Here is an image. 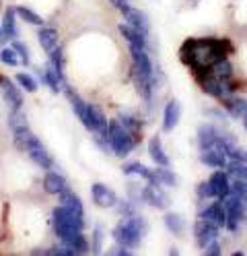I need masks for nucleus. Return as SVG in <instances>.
<instances>
[{
	"instance_id": "f257e3e1",
	"label": "nucleus",
	"mask_w": 247,
	"mask_h": 256,
	"mask_svg": "<svg viewBox=\"0 0 247 256\" xmlns=\"http://www.w3.org/2000/svg\"><path fill=\"white\" fill-rule=\"evenodd\" d=\"M233 52V46L227 40H186L179 50V56L196 72L210 68V64Z\"/></svg>"
},
{
	"instance_id": "f03ea898",
	"label": "nucleus",
	"mask_w": 247,
	"mask_h": 256,
	"mask_svg": "<svg viewBox=\"0 0 247 256\" xmlns=\"http://www.w3.org/2000/svg\"><path fill=\"white\" fill-rule=\"evenodd\" d=\"M12 138H14L16 149L25 151L33 159V164H35V166H39L41 170H52V166H54L52 155L47 153V149L43 147V142L31 132L29 126L27 128H21V130H16V132H12Z\"/></svg>"
},
{
	"instance_id": "7ed1b4c3",
	"label": "nucleus",
	"mask_w": 247,
	"mask_h": 256,
	"mask_svg": "<svg viewBox=\"0 0 247 256\" xmlns=\"http://www.w3.org/2000/svg\"><path fill=\"white\" fill-rule=\"evenodd\" d=\"M146 232H148L146 221L142 217H138V215H132V217H126L120 226L113 230V238H115V244H124L128 248H136V246H140Z\"/></svg>"
},
{
	"instance_id": "20e7f679",
	"label": "nucleus",
	"mask_w": 247,
	"mask_h": 256,
	"mask_svg": "<svg viewBox=\"0 0 247 256\" xmlns=\"http://www.w3.org/2000/svg\"><path fill=\"white\" fill-rule=\"evenodd\" d=\"M52 226H54V232H56L58 238L70 236L74 232L85 230V215L68 211V209H64V206L60 204L52 211Z\"/></svg>"
},
{
	"instance_id": "39448f33",
	"label": "nucleus",
	"mask_w": 247,
	"mask_h": 256,
	"mask_svg": "<svg viewBox=\"0 0 247 256\" xmlns=\"http://www.w3.org/2000/svg\"><path fill=\"white\" fill-rule=\"evenodd\" d=\"M107 140H109V149L122 159L128 157L132 149L136 147V140L132 138V134L126 130L120 120L107 122Z\"/></svg>"
},
{
	"instance_id": "423d86ee",
	"label": "nucleus",
	"mask_w": 247,
	"mask_h": 256,
	"mask_svg": "<svg viewBox=\"0 0 247 256\" xmlns=\"http://www.w3.org/2000/svg\"><path fill=\"white\" fill-rule=\"evenodd\" d=\"M225 213H227V223H225V228L229 232H237L239 228V223L245 219V202L243 198L235 196V194H229L225 200Z\"/></svg>"
},
{
	"instance_id": "0eeeda50",
	"label": "nucleus",
	"mask_w": 247,
	"mask_h": 256,
	"mask_svg": "<svg viewBox=\"0 0 247 256\" xmlns=\"http://www.w3.org/2000/svg\"><path fill=\"white\" fill-rule=\"evenodd\" d=\"M140 198H142L146 204L155 206V209H167V206L171 204L169 194H167V192L163 190V186L157 184V182H148V184L140 190Z\"/></svg>"
},
{
	"instance_id": "6e6552de",
	"label": "nucleus",
	"mask_w": 247,
	"mask_h": 256,
	"mask_svg": "<svg viewBox=\"0 0 247 256\" xmlns=\"http://www.w3.org/2000/svg\"><path fill=\"white\" fill-rule=\"evenodd\" d=\"M219 226L217 223H212L210 219H204V217H200L196 223H194V238H196V242H198V246H206V244H210L212 240H219Z\"/></svg>"
},
{
	"instance_id": "1a4fd4ad",
	"label": "nucleus",
	"mask_w": 247,
	"mask_h": 256,
	"mask_svg": "<svg viewBox=\"0 0 247 256\" xmlns=\"http://www.w3.org/2000/svg\"><path fill=\"white\" fill-rule=\"evenodd\" d=\"M120 10H122L124 19H126V23H128L130 27H134L136 31H140L142 36H146V38H148V31H151V21H148V17H146V14H144L142 10L134 8L130 2H128V4H124Z\"/></svg>"
},
{
	"instance_id": "9d476101",
	"label": "nucleus",
	"mask_w": 247,
	"mask_h": 256,
	"mask_svg": "<svg viewBox=\"0 0 247 256\" xmlns=\"http://www.w3.org/2000/svg\"><path fill=\"white\" fill-rule=\"evenodd\" d=\"M208 186H210V192L214 198L219 200H225L229 194H231V182H229V174L225 170H219L210 176L208 180Z\"/></svg>"
},
{
	"instance_id": "9b49d317",
	"label": "nucleus",
	"mask_w": 247,
	"mask_h": 256,
	"mask_svg": "<svg viewBox=\"0 0 247 256\" xmlns=\"http://www.w3.org/2000/svg\"><path fill=\"white\" fill-rule=\"evenodd\" d=\"M130 54H132V60H134V68L146 76V78H151V81H155V72H153V62L151 58H148L146 50L144 48H138V46H130Z\"/></svg>"
},
{
	"instance_id": "f8f14e48",
	"label": "nucleus",
	"mask_w": 247,
	"mask_h": 256,
	"mask_svg": "<svg viewBox=\"0 0 247 256\" xmlns=\"http://www.w3.org/2000/svg\"><path fill=\"white\" fill-rule=\"evenodd\" d=\"M0 89H2V98L10 110H21L23 108V93L12 81H8L6 76L0 78Z\"/></svg>"
},
{
	"instance_id": "ddd939ff",
	"label": "nucleus",
	"mask_w": 247,
	"mask_h": 256,
	"mask_svg": "<svg viewBox=\"0 0 247 256\" xmlns=\"http://www.w3.org/2000/svg\"><path fill=\"white\" fill-rule=\"evenodd\" d=\"M85 124V128L87 130H91V132H105L107 130V118H105V114H103V110L99 108V106H91L89 104V110H87V120L82 122Z\"/></svg>"
},
{
	"instance_id": "4468645a",
	"label": "nucleus",
	"mask_w": 247,
	"mask_h": 256,
	"mask_svg": "<svg viewBox=\"0 0 247 256\" xmlns=\"http://www.w3.org/2000/svg\"><path fill=\"white\" fill-rule=\"evenodd\" d=\"M91 196H93V202L97 206H101V209H109L118 202V196H115V192L105 186V184H93L91 188Z\"/></svg>"
},
{
	"instance_id": "2eb2a0df",
	"label": "nucleus",
	"mask_w": 247,
	"mask_h": 256,
	"mask_svg": "<svg viewBox=\"0 0 247 256\" xmlns=\"http://www.w3.org/2000/svg\"><path fill=\"white\" fill-rule=\"evenodd\" d=\"M179 118H181V104L177 100L167 102V106H165V110H163V130L171 132L173 128L179 124Z\"/></svg>"
},
{
	"instance_id": "dca6fc26",
	"label": "nucleus",
	"mask_w": 247,
	"mask_h": 256,
	"mask_svg": "<svg viewBox=\"0 0 247 256\" xmlns=\"http://www.w3.org/2000/svg\"><path fill=\"white\" fill-rule=\"evenodd\" d=\"M37 40H39V46L43 48V52H47V54H52L60 46V34L56 27H39Z\"/></svg>"
},
{
	"instance_id": "f3484780",
	"label": "nucleus",
	"mask_w": 247,
	"mask_h": 256,
	"mask_svg": "<svg viewBox=\"0 0 247 256\" xmlns=\"http://www.w3.org/2000/svg\"><path fill=\"white\" fill-rule=\"evenodd\" d=\"M58 198H60V204L64 206V209L74 211V213H78V215H85V204H82L80 196H78V194H74V192H72L68 186H66V188L60 192Z\"/></svg>"
},
{
	"instance_id": "a211bd4d",
	"label": "nucleus",
	"mask_w": 247,
	"mask_h": 256,
	"mask_svg": "<svg viewBox=\"0 0 247 256\" xmlns=\"http://www.w3.org/2000/svg\"><path fill=\"white\" fill-rule=\"evenodd\" d=\"M60 244L68 246L74 254H82V252H87V250L91 248L89 240L85 238V234H82V232H74V234H70V236L60 238Z\"/></svg>"
},
{
	"instance_id": "6ab92c4d",
	"label": "nucleus",
	"mask_w": 247,
	"mask_h": 256,
	"mask_svg": "<svg viewBox=\"0 0 247 256\" xmlns=\"http://www.w3.org/2000/svg\"><path fill=\"white\" fill-rule=\"evenodd\" d=\"M41 81H43L49 89H52L54 93H60V91L64 89V85H66V76L60 74V72L52 66V64H47L45 70L41 72Z\"/></svg>"
},
{
	"instance_id": "aec40b11",
	"label": "nucleus",
	"mask_w": 247,
	"mask_h": 256,
	"mask_svg": "<svg viewBox=\"0 0 247 256\" xmlns=\"http://www.w3.org/2000/svg\"><path fill=\"white\" fill-rule=\"evenodd\" d=\"M68 186L66 184V178L62 174H58V172H52L49 170L45 176H43V190L47 192V194H60V192Z\"/></svg>"
},
{
	"instance_id": "412c9836",
	"label": "nucleus",
	"mask_w": 247,
	"mask_h": 256,
	"mask_svg": "<svg viewBox=\"0 0 247 256\" xmlns=\"http://www.w3.org/2000/svg\"><path fill=\"white\" fill-rule=\"evenodd\" d=\"M200 217L210 219L212 223H217L219 228H225V223H227V213H225V204H223V200H217V202L208 204L206 209L200 213Z\"/></svg>"
},
{
	"instance_id": "4be33fe9",
	"label": "nucleus",
	"mask_w": 247,
	"mask_h": 256,
	"mask_svg": "<svg viewBox=\"0 0 247 256\" xmlns=\"http://www.w3.org/2000/svg\"><path fill=\"white\" fill-rule=\"evenodd\" d=\"M219 136H221V132L212 124H202L200 128H198V142H200L202 149L214 147L217 145V140H219Z\"/></svg>"
},
{
	"instance_id": "5701e85b",
	"label": "nucleus",
	"mask_w": 247,
	"mask_h": 256,
	"mask_svg": "<svg viewBox=\"0 0 247 256\" xmlns=\"http://www.w3.org/2000/svg\"><path fill=\"white\" fill-rule=\"evenodd\" d=\"M2 34L6 40H16L19 36V27H16V8L14 6H8L4 10V17H2Z\"/></svg>"
},
{
	"instance_id": "b1692460",
	"label": "nucleus",
	"mask_w": 247,
	"mask_h": 256,
	"mask_svg": "<svg viewBox=\"0 0 247 256\" xmlns=\"http://www.w3.org/2000/svg\"><path fill=\"white\" fill-rule=\"evenodd\" d=\"M148 153H151V157H153V162L157 164V166H161V168H169V155L165 153V149H163V142H161V138L159 136H153L151 138V142H148Z\"/></svg>"
},
{
	"instance_id": "393cba45",
	"label": "nucleus",
	"mask_w": 247,
	"mask_h": 256,
	"mask_svg": "<svg viewBox=\"0 0 247 256\" xmlns=\"http://www.w3.org/2000/svg\"><path fill=\"white\" fill-rule=\"evenodd\" d=\"M120 34L124 36V40H126L130 46H138V48H144V50H146L148 38L142 36L140 31H136L134 27H130L128 23H122V25H120Z\"/></svg>"
},
{
	"instance_id": "a878e982",
	"label": "nucleus",
	"mask_w": 247,
	"mask_h": 256,
	"mask_svg": "<svg viewBox=\"0 0 247 256\" xmlns=\"http://www.w3.org/2000/svg\"><path fill=\"white\" fill-rule=\"evenodd\" d=\"M223 102H225V108L229 112V116H233V118L243 116L245 110H247V102L243 98H237V95H229V98H225Z\"/></svg>"
},
{
	"instance_id": "bb28decb",
	"label": "nucleus",
	"mask_w": 247,
	"mask_h": 256,
	"mask_svg": "<svg viewBox=\"0 0 247 256\" xmlns=\"http://www.w3.org/2000/svg\"><path fill=\"white\" fill-rule=\"evenodd\" d=\"M165 226L173 236H184L186 234V219L179 213H167L165 215Z\"/></svg>"
},
{
	"instance_id": "cd10ccee",
	"label": "nucleus",
	"mask_w": 247,
	"mask_h": 256,
	"mask_svg": "<svg viewBox=\"0 0 247 256\" xmlns=\"http://www.w3.org/2000/svg\"><path fill=\"white\" fill-rule=\"evenodd\" d=\"M122 124H124V128L132 134V138L134 140H138L140 136H142V124H140V120L138 118H134V116H130V114H120V118H118Z\"/></svg>"
},
{
	"instance_id": "c85d7f7f",
	"label": "nucleus",
	"mask_w": 247,
	"mask_h": 256,
	"mask_svg": "<svg viewBox=\"0 0 247 256\" xmlns=\"http://www.w3.org/2000/svg\"><path fill=\"white\" fill-rule=\"evenodd\" d=\"M14 8H16V17H21L25 23H29V25H37V27L43 25V17H41L39 12L33 10V8H29V6H25V4L14 6Z\"/></svg>"
},
{
	"instance_id": "c756f323",
	"label": "nucleus",
	"mask_w": 247,
	"mask_h": 256,
	"mask_svg": "<svg viewBox=\"0 0 247 256\" xmlns=\"http://www.w3.org/2000/svg\"><path fill=\"white\" fill-rule=\"evenodd\" d=\"M27 126H29V120L25 116L23 108L21 110H10V114H8V128H10V132H16V130L27 128Z\"/></svg>"
},
{
	"instance_id": "7c9ffc66",
	"label": "nucleus",
	"mask_w": 247,
	"mask_h": 256,
	"mask_svg": "<svg viewBox=\"0 0 247 256\" xmlns=\"http://www.w3.org/2000/svg\"><path fill=\"white\" fill-rule=\"evenodd\" d=\"M124 174H128V176H138V178H144V180H148V182H153V178H155V172H153L151 168L142 166V164H128V166H124Z\"/></svg>"
},
{
	"instance_id": "2f4dec72",
	"label": "nucleus",
	"mask_w": 247,
	"mask_h": 256,
	"mask_svg": "<svg viewBox=\"0 0 247 256\" xmlns=\"http://www.w3.org/2000/svg\"><path fill=\"white\" fill-rule=\"evenodd\" d=\"M153 172H155L153 182H157V184H161V186H175V184H177L175 174L169 172L167 168H161V166H159V170H153Z\"/></svg>"
},
{
	"instance_id": "473e14b6",
	"label": "nucleus",
	"mask_w": 247,
	"mask_h": 256,
	"mask_svg": "<svg viewBox=\"0 0 247 256\" xmlns=\"http://www.w3.org/2000/svg\"><path fill=\"white\" fill-rule=\"evenodd\" d=\"M14 81L19 83V87L25 89L27 93H35V91H37V81H35V76L29 74V72H16V74H14Z\"/></svg>"
},
{
	"instance_id": "72a5a7b5",
	"label": "nucleus",
	"mask_w": 247,
	"mask_h": 256,
	"mask_svg": "<svg viewBox=\"0 0 247 256\" xmlns=\"http://www.w3.org/2000/svg\"><path fill=\"white\" fill-rule=\"evenodd\" d=\"M227 174L235 176L239 180H247V164L241 162H227Z\"/></svg>"
},
{
	"instance_id": "f704fd0d",
	"label": "nucleus",
	"mask_w": 247,
	"mask_h": 256,
	"mask_svg": "<svg viewBox=\"0 0 247 256\" xmlns=\"http://www.w3.org/2000/svg\"><path fill=\"white\" fill-rule=\"evenodd\" d=\"M0 62L6 64V66H16V64L21 62V58L12 48H2V50H0Z\"/></svg>"
},
{
	"instance_id": "c9c22d12",
	"label": "nucleus",
	"mask_w": 247,
	"mask_h": 256,
	"mask_svg": "<svg viewBox=\"0 0 247 256\" xmlns=\"http://www.w3.org/2000/svg\"><path fill=\"white\" fill-rule=\"evenodd\" d=\"M12 50L19 54V58H21V62L23 64H29L31 62V52H29V48L23 44V42H19V40H12Z\"/></svg>"
},
{
	"instance_id": "e433bc0d",
	"label": "nucleus",
	"mask_w": 247,
	"mask_h": 256,
	"mask_svg": "<svg viewBox=\"0 0 247 256\" xmlns=\"http://www.w3.org/2000/svg\"><path fill=\"white\" fill-rule=\"evenodd\" d=\"M231 194H235V196H239V198H245V196H247V180L235 178V182L231 184Z\"/></svg>"
},
{
	"instance_id": "4c0bfd02",
	"label": "nucleus",
	"mask_w": 247,
	"mask_h": 256,
	"mask_svg": "<svg viewBox=\"0 0 247 256\" xmlns=\"http://www.w3.org/2000/svg\"><path fill=\"white\" fill-rule=\"evenodd\" d=\"M101 244H103V230L97 226L95 232H93V238H91V250L95 254H99V252H101Z\"/></svg>"
},
{
	"instance_id": "58836bf2",
	"label": "nucleus",
	"mask_w": 247,
	"mask_h": 256,
	"mask_svg": "<svg viewBox=\"0 0 247 256\" xmlns=\"http://www.w3.org/2000/svg\"><path fill=\"white\" fill-rule=\"evenodd\" d=\"M115 204L120 206V213H122V215H126V217L136 215V213H134V204H132V202H128V200H122V202H115Z\"/></svg>"
},
{
	"instance_id": "ea45409f",
	"label": "nucleus",
	"mask_w": 247,
	"mask_h": 256,
	"mask_svg": "<svg viewBox=\"0 0 247 256\" xmlns=\"http://www.w3.org/2000/svg\"><path fill=\"white\" fill-rule=\"evenodd\" d=\"M204 252L206 254H214V256H219L223 250H221V242H219V240H212V242L210 244H206L204 246Z\"/></svg>"
},
{
	"instance_id": "a19ab883",
	"label": "nucleus",
	"mask_w": 247,
	"mask_h": 256,
	"mask_svg": "<svg viewBox=\"0 0 247 256\" xmlns=\"http://www.w3.org/2000/svg\"><path fill=\"white\" fill-rule=\"evenodd\" d=\"M198 196H200V198H210V196H212V192H210L208 182H204V184L198 186Z\"/></svg>"
},
{
	"instance_id": "79ce46f5",
	"label": "nucleus",
	"mask_w": 247,
	"mask_h": 256,
	"mask_svg": "<svg viewBox=\"0 0 247 256\" xmlns=\"http://www.w3.org/2000/svg\"><path fill=\"white\" fill-rule=\"evenodd\" d=\"M111 4H113L115 8H122L124 4H128V0H111Z\"/></svg>"
},
{
	"instance_id": "37998d69",
	"label": "nucleus",
	"mask_w": 247,
	"mask_h": 256,
	"mask_svg": "<svg viewBox=\"0 0 247 256\" xmlns=\"http://www.w3.org/2000/svg\"><path fill=\"white\" fill-rule=\"evenodd\" d=\"M6 42V38H4V34H2V25H0V44H4Z\"/></svg>"
},
{
	"instance_id": "c03bdc74",
	"label": "nucleus",
	"mask_w": 247,
	"mask_h": 256,
	"mask_svg": "<svg viewBox=\"0 0 247 256\" xmlns=\"http://www.w3.org/2000/svg\"><path fill=\"white\" fill-rule=\"evenodd\" d=\"M243 124H245V130H247V110H245V114H243Z\"/></svg>"
},
{
	"instance_id": "a18cd8bd",
	"label": "nucleus",
	"mask_w": 247,
	"mask_h": 256,
	"mask_svg": "<svg viewBox=\"0 0 247 256\" xmlns=\"http://www.w3.org/2000/svg\"><path fill=\"white\" fill-rule=\"evenodd\" d=\"M0 78H2V74H0Z\"/></svg>"
}]
</instances>
